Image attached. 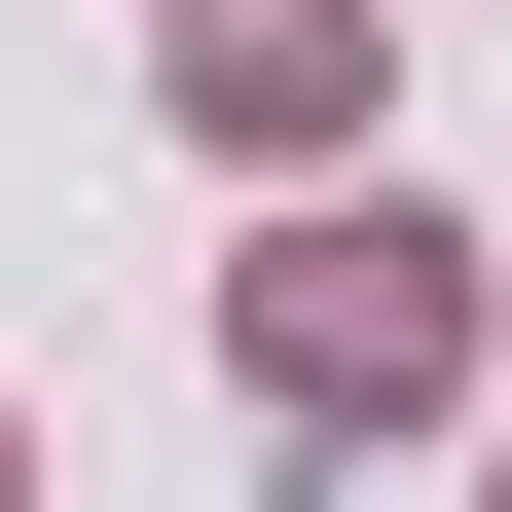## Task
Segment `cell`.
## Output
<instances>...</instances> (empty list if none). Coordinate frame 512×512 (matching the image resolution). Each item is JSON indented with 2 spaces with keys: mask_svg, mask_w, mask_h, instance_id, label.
I'll list each match as a JSON object with an SVG mask.
<instances>
[{
  "mask_svg": "<svg viewBox=\"0 0 512 512\" xmlns=\"http://www.w3.org/2000/svg\"><path fill=\"white\" fill-rule=\"evenodd\" d=\"M439 330H476V293H439L403 220H330V256H256V366H293V403H439Z\"/></svg>",
  "mask_w": 512,
  "mask_h": 512,
  "instance_id": "1",
  "label": "cell"
}]
</instances>
